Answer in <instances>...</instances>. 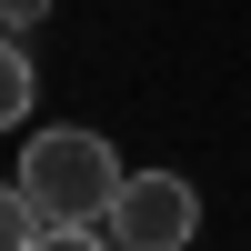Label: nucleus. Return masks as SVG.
Here are the masks:
<instances>
[{"instance_id": "nucleus-1", "label": "nucleus", "mask_w": 251, "mask_h": 251, "mask_svg": "<svg viewBox=\"0 0 251 251\" xmlns=\"http://www.w3.org/2000/svg\"><path fill=\"white\" fill-rule=\"evenodd\" d=\"M20 191H30L40 221H100L121 191V161L100 131H80V121H50V131H30V151H20Z\"/></svg>"}, {"instance_id": "nucleus-4", "label": "nucleus", "mask_w": 251, "mask_h": 251, "mask_svg": "<svg viewBox=\"0 0 251 251\" xmlns=\"http://www.w3.org/2000/svg\"><path fill=\"white\" fill-rule=\"evenodd\" d=\"M40 241V211H30V191L20 181H0V251H30Z\"/></svg>"}, {"instance_id": "nucleus-3", "label": "nucleus", "mask_w": 251, "mask_h": 251, "mask_svg": "<svg viewBox=\"0 0 251 251\" xmlns=\"http://www.w3.org/2000/svg\"><path fill=\"white\" fill-rule=\"evenodd\" d=\"M30 100H40V80H30V50L0 30V131H20V121H30Z\"/></svg>"}, {"instance_id": "nucleus-2", "label": "nucleus", "mask_w": 251, "mask_h": 251, "mask_svg": "<svg viewBox=\"0 0 251 251\" xmlns=\"http://www.w3.org/2000/svg\"><path fill=\"white\" fill-rule=\"evenodd\" d=\"M100 231H111L121 251H191V231H201V191H191L181 171H121Z\"/></svg>"}, {"instance_id": "nucleus-5", "label": "nucleus", "mask_w": 251, "mask_h": 251, "mask_svg": "<svg viewBox=\"0 0 251 251\" xmlns=\"http://www.w3.org/2000/svg\"><path fill=\"white\" fill-rule=\"evenodd\" d=\"M30 251H121L111 231H100V221H40V241Z\"/></svg>"}, {"instance_id": "nucleus-6", "label": "nucleus", "mask_w": 251, "mask_h": 251, "mask_svg": "<svg viewBox=\"0 0 251 251\" xmlns=\"http://www.w3.org/2000/svg\"><path fill=\"white\" fill-rule=\"evenodd\" d=\"M30 20H50V0H0V30H30Z\"/></svg>"}]
</instances>
